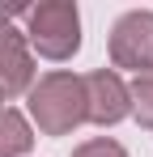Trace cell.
<instances>
[{
    "mask_svg": "<svg viewBox=\"0 0 153 157\" xmlns=\"http://www.w3.org/2000/svg\"><path fill=\"white\" fill-rule=\"evenodd\" d=\"M30 115L47 136L73 132L85 123V81L73 72H47L38 85H30Z\"/></svg>",
    "mask_w": 153,
    "mask_h": 157,
    "instance_id": "1",
    "label": "cell"
},
{
    "mask_svg": "<svg viewBox=\"0 0 153 157\" xmlns=\"http://www.w3.org/2000/svg\"><path fill=\"white\" fill-rule=\"evenodd\" d=\"M26 38L47 59H68L81 47V13L73 0H47L26 9Z\"/></svg>",
    "mask_w": 153,
    "mask_h": 157,
    "instance_id": "2",
    "label": "cell"
},
{
    "mask_svg": "<svg viewBox=\"0 0 153 157\" xmlns=\"http://www.w3.org/2000/svg\"><path fill=\"white\" fill-rule=\"evenodd\" d=\"M111 59L115 68H132L136 77L153 72V13L132 9L111 26Z\"/></svg>",
    "mask_w": 153,
    "mask_h": 157,
    "instance_id": "3",
    "label": "cell"
},
{
    "mask_svg": "<svg viewBox=\"0 0 153 157\" xmlns=\"http://www.w3.org/2000/svg\"><path fill=\"white\" fill-rule=\"evenodd\" d=\"M81 81H85V119H89V123L111 128V123H119L128 110H132L128 85L119 81V72L98 68V72H89V77H81Z\"/></svg>",
    "mask_w": 153,
    "mask_h": 157,
    "instance_id": "4",
    "label": "cell"
},
{
    "mask_svg": "<svg viewBox=\"0 0 153 157\" xmlns=\"http://www.w3.org/2000/svg\"><path fill=\"white\" fill-rule=\"evenodd\" d=\"M34 81V59L26 51V38L13 30V21H0V102L17 98Z\"/></svg>",
    "mask_w": 153,
    "mask_h": 157,
    "instance_id": "5",
    "label": "cell"
},
{
    "mask_svg": "<svg viewBox=\"0 0 153 157\" xmlns=\"http://www.w3.org/2000/svg\"><path fill=\"white\" fill-rule=\"evenodd\" d=\"M30 144H34V136H30V123H26L17 110H0V157H22L30 153Z\"/></svg>",
    "mask_w": 153,
    "mask_h": 157,
    "instance_id": "6",
    "label": "cell"
},
{
    "mask_svg": "<svg viewBox=\"0 0 153 157\" xmlns=\"http://www.w3.org/2000/svg\"><path fill=\"white\" fill-rule=\"evenodd\" d=\"M128 102H132V115L140 119V128H149V132H153V72H149V77H136V81H132Z\"/></svg>",
    "mask_w": 153,
    "mask_h": 157,
    "instance_id": "7",
    "label": "cell"
},
{
    "mask_svg": "<svg viewBox=\"0 0 153 157\" xmlns=\"http://www.w3.org/2000/svg\"><path fill=\"white\" fill-rule=\"evenodd\" d=\"M73 157H128V149L119 140H106V136H102V140H85Z\"/></svg>",
    "mask_w": 153,
    "mask_h": 157,
    "instance_id": "8",
    "label": "cell"
},
{
    "mask_svg": "<svg viewBox=\"0 0 153 157\" xmlns=\"http://www.w3.org/2000/svg\"><path fill=\"white\" fill-rule=\"evenodd\" d=\"M13 17H26V4H0V21H13Z\"/></svg>",
    "mask_w": 153,
    "mask_h": 157,
    "instance_id": "9",
    "label": "cell"
}]
</instances>
